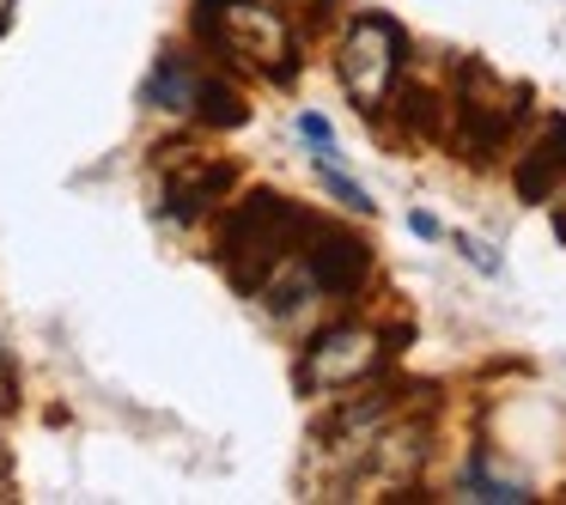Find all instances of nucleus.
Listing matches in <instances>:
<instances>
[{"instance_id": "6", "label": "nucleus", "mask_w": 566, "mask_h": 505, "mask_svg": "<svg viewBox=\"0 0 566 505\" xmlns=\"http://www.w3.org/2000/svg\"><path fill=\"white\" fill-rule=\"evenodd\" d=\"M305 269H311V281H317V293H354L371 274V250L347 232H323L317 250L305 256Z\"/></svg>"}, {"instance_id": "12", "label": "nucleus", "mask_w": 566, "mask_h": 505, "mask_svg": "<svg viewBox=\"0 0 566 505\" xmlns=\"http://www.w3.org/2000/svg\"><path fill=\"white\" fill-rule=\"evenodd\" d=\"M408 225H415L420 238H439V220H432V213H415V220H408Z\"/></svg>"}, {"instance_id": "10", "label": "nucleus", "mask_w": 566, "mask_h": 505, "mask_svg": "<svg viewBox=\"0 0 566 505\" xmlns=\"http://www.w3.org/2000/svg\"><path fill=\"white\" fill-rule=\"evenodd\" d=\"M463 493H469V499H493V505H524V499H530V487H524V481H512V475H493V469L481 463V456L469 463V475H463Z\"/></svg>"}, {"instance_id": "9", "label": "nucleus", "mask_w": 566, "mask_h": 505, "mask_svg": "<svg viewBox=\"0 0 566 505\" xmlns=\"http://www.w3.org/2000/svg\"><path fill=\"white\" fill-rule=\"evenodd\" d=\"M147 104L177 111V116H196V104H201V74L184 62V55H165V62L153 67V80H147Z\"/></svg>"}, {"instance_id": "2", "label": "nucleus", "mask_w": 566, "mask_h": 505, "mask_svg": "<svg viewBox=\"0 0 566 505\" xmlns=\"http://www.w3.org/2000/svg\"><path fill=\"white\" fill-rule=\"evenodd\" d=\"M196 31L213 38L220 50L244 55V62L269 67L274 80H293V38H286L281 13L262 7V0H201L196 7Z\"/></svg>"}, {"instance_id": "11", "label": "nucleus", "mask_w": 566, "mask_h": 505, "mask_svg": "<svg viewBox=\"0 0 566 505\" xmlns=\"http://www.w3.org/2000/svg\"><path fill=\"white\" fill-rule=\"evenodd\" d=\"M298 135H305L311 147H335V135H329V123H323V116H298Z\"/></svg>"}, {"instance_id": "14", "label": "nucleus", "mask_w": 566, "mask_h": 505, "mask_svg": "<svg viewBox=\"0 0 566 505\" xmlns=\"http://www.w3.org/2000/svg\"><path fill=\"white\" fill-rule=\"evenodd\" d=\"M0 475H7V444H0Z\"/></svg>"}, {"instance_id": "3", "label": "nucleus", "mask_w": 566, "mask_h": 505, "mask_svg": "<svg viewBox=\"0 0 566 505\" xmlns=\"http://www.w3.org/2000/svg\"><path fill=\"white\" fill-rule=\"evenodd\" d=\"M402 55H408V43H402V31H396L384 13L354 19L347 38H342V86H347V98H354L359 111H378V104L396 92Z\"/></svg>"}, {"instance_id": "5", "label": "nucleus", "mask_w": 566, "mask_h": 505, "mask_svg": "<svg viewBox=\"0 0 566 505\" xmlns=\"http://www.w3.org/2000/svg\"><path fill=\"white\" fill-rule=\"evenodd\" d=\"M384 359V341L371 329H359V323H342V329L317 335V341L305 347V366H298V383L305 390H347V383L371 378Z\"/></svg>"}, {"instance_id": "8", "label": "nucleus", "mask_w": 566, "mask_h": 505, "mask_svg": "<svg viewBox=\"0 0 566 505\" xmlns=\"http://www.w3.org/2000/svg\"><path fill=\"white\" fill-rule=\"evenodd\" d=\"M226 189H232V165H196L189 177L171 183V208L165 213H171V220H201Z\"/></svg>"}, {"instance_id": "1", "label": "nucleus", "mask_w": 566, "mask_h": 505, "mask_svg": "<svg viewBox=\"0 0 566 505\" xmlns=\"http://www.w3.org/2000/svg\"><path fill=\"white\" fill-rule=\"evenodd\" d=\"M298 232H305V213L298 208H286L281 196H250L232 213V225H226V269H232V281L262 286L286 262Z\"/></svg>"}, {"instance_id": "7", "label": "nucleus", "mask_w": 566, "mask_h": 505, "mask_svg": "<svg viewBox=\"0 0 566 505\" xmlns=\"http://www.w3.org/2000/svg\"><path fill=\"white\" fill-rule=\"evenodd\" d=\"M560 177H566V116H554L548 135H542L536 147H530V159L517 165V196H524V201H548Z\"/></svg>"}, {"instance_id": "4", "label": "nucleus", "mask_w": 566, "mask_h": 505, "mask_svg": "<svg viewBox=\"0 0 566 505\" xmlns=\"http://www.w3.org/2000/svg\"><path fill=\"white\" fill-rule=\"evenodd\" d=\"M524 98H530L524 86H500L481 62H463V74H457V135H463L469 159H488L512 135Z\"/></svg>"}, {"instance_id": "15", "label": "nucleus", "mask_w": 566, "mask_h": 505, "mask_svg": "<svg viewBox=\"0 0 566 505\" xmlns=\"http://www.w3.org/2000/svg\"><path fill=\"white\" fill-rule=\"evenodd\" d=\"M0 371H7V347H0Z\"/></svg>"}, {"instance_id": "13", "label": "nucleus", "mask_w": 566, "mask_h": 505, "mask_svg": "<svg viewBox=\"0 0 566 505\" xmlns=\"http://www.w3.org/2000/svg\"><path fill=\"white\" fill-rule=\"evenodd\" d=\"M286 7H311V13H323V7H329V0H286Z\"/></svg>"}]
</instances>
